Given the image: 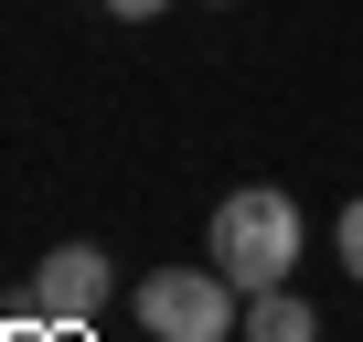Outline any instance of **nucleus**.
<instances>
[{"label":"nucleus","instance_id":"f257e3e1","mask_svg":"<svg viewBox=\"0 0 363 342\" xmlns=\"http://www.w3.org/2000/svg\"><path fill=\"white\" fill-rule=\"evenodd\" d=\"M214 267L257 299V289H289V267H299V204L278 193V182H235L225 204H214Z\"/></svg>","mask_w":363,"mask_h":342},{"label":"nucleus","instance_id":"f03ea898","mask_svg":"<svg viewBox=\"0 0 363 342\" xmlns=\"http://www.w3.org/2000/svg\"><path fill=\"white\" fill-rule=\"evenodd\" d=\"M246 321V289L225 267H150L139 278V331L150 342H235Z\"/></svg>","mask_w":363,"mask_h":342},{"label":"nucleus","instance_id":"7ed1b4c3","mask_svg":"<svg viewBox=\"0 0 363 342\" xmlns=\"http://www.w3.org/2000/svg\"><path fill=\"white\" fill-rule=\"evenodd\" d=\"M107 299H118V267H107V246H86V236H65V246L33 267V321H54V331H86Z\"/></svg>","mask_w":363,"mask_h":342},{"label":"nucleus","instance_id":"20e7f679","mask_svg":"<svg viewBox=\"0 0 363 342\" xmlns=\"http://www.w3.org/2000/svg\"><path fill=\"white\" fill-rule=\"evenodd\" d=\"M235 342H320V310H310L299 289H257L246 321H235Z\"/></svg>","mask_w":363,"mask_h":342},{"label":"nucleus","instance_id":"39448f33","mask_svg":"<svg viewBox=\"0 0 363 342\" xmlns=\"http://www.w3.org/2000/svg\"><path fill=\"white\" fill-rule=\"evenodd\" d=\"M331 246H342V267H352V278H363V193H352V204H342V225H331Z\"/></svg>","mask_w":363,"mask_h":342},{"label":"nucleus","instance_id":"423d86ee","mask_svg":"<svg viewBox=\"0 0 363 342\" xmlns=\"http://www.w3.org/2000/svg\"><path fill=\"white\" fill-rule=\"evenodd\" d=\"M107 11H118V22H160V11H171V0H107Z\"/></svg>","mask_w":363,"mask_h":342},{"label":"nucleus","instance_id":"0eeeda50","mask_svg":"<svg viewBox=\"0 0 363 342\" xmlns=\"http://www.w3.org/2000/svg\"><path fill=\"white\" fill-rule=\"evenodd\" d=\"M214 11H225V0H214Z\"/></svg>","mask_w":363,"mask_h":342}]
</instances>
